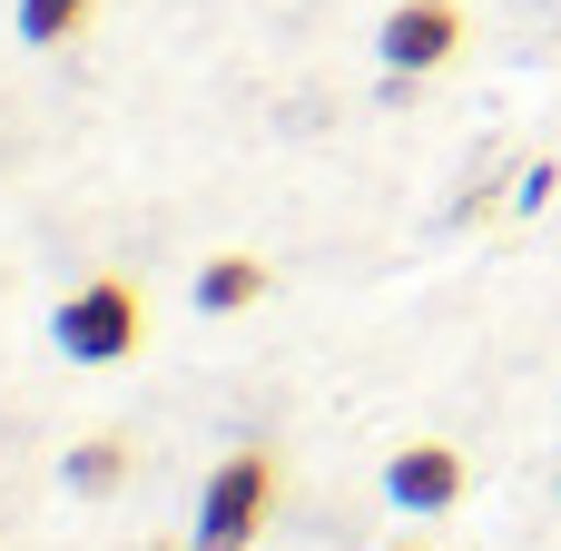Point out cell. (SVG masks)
Instances as JSON below:
<instances>
[{"mask_svg": "<svg viewBox=\"0 0 561 551\" xmlns=\"http://www.w3.org/2000/svg\"><path fill=\"white\" fill-rule=\"evenodd\" d=\"M118 473H128V444H118V434H89V444H69V463H59V483H69L79 503H108Z\"/></svg>", "mask_w": 561, "mask_h": 551, "instance_id": "obj_6", "label": "cell"}, {"mask_svg": "<svg viewBox=\"0 0 561 551\" xmlns=\"http://www.w3.org/2000/svg\"><path fill=\"white\" fill-rule=\"evenodd\" d=\"M394 551H424V542H394Z\"/></svg>", "mask_w": 561, "mask_h": 551, "instance_id": "obj_8", "label": "cell"}, {"mask_svg": "<svg viewBox=\"0 0 561 551\" xmlns=\"http://www.w3.org/2000/svg\"><path fill=\"white\" fill-rule=\"evenodd\" d=\"M463 493H473V463H463L454 444H394V454H385V503H394V513L434 523V513H454Z\"/></svg>", "mask_w": 561, "mask_h": 551, "instance_id": "obj_4", "label": "cell"}, {"mask_svg": "<svg viewBox=\"0 0 561 551\" xmlns=\"http://www.w3.org/2000/svg\"><path fill=\"white\" fill-rule=\"evenodd\" d=\"M89 20H99V0H20V39L30 49H69Z\"/></svg>", "mask_w": 561, "mask_h": 551, "instance_id": "obj_7", "label": "cell"}, {"mask_svg": "<svg viewBox=\"0 0 561 551\" xmlns=\"http://www.w3.org/2000/svg\"><path fill=\"white\" fill-rule=\"evenodd\" d=\"M276 523V454L266 444H237L217 473H207V493H197V551H247L256 532Z\"/></svg>", "mask_w": 561, "mask_h": 551, "instance_id": "obj_2", "label": "cell"}, {"mask_svg": "<svg viewBox=\"0 0 561 551\" xmlns=\"http://www.w3.org/2000/svg\"><path fill=\"white\" fill-rule=\"evenodd\" d=\"M266 286H276L266 256H207L187 296H197V315H247V306H266Z\"/></svg>", "mask_w": 561, "mask_h": 551, "instance_id": "obj_5", "label": "cell"}, {"mask_svg": "<svg viewBox=\"0 0 561 551\" xmlns=\"http://www.w3.org/2000/svg\"><path fill=\"white\" fill-rule=\"evenodd\" d=\"M49 345H59L69 365H128V355L148 345V296H138L128 276H79V286L59 296V315H49Z\"/></svg>", "mask_w": 561, "mask_h": 551, "instance_id": "obj_1", "label": "cell"}, {"mask_svg": "<svg viewBox=\"0 0 561 551\" xmlns=\"http://www.w3.org/2000/svg\"><path fill=\"white\" fill-rule=\"evenodd\" d=\"M463 39H473L463 0H394L385 30H375V59H385L394 79H434V69L463 59Z\"/></svg>", "mask_w": 561, "mask_h": 551, "instance_id": "obj_3", "label": "cell"}]
</instances>
